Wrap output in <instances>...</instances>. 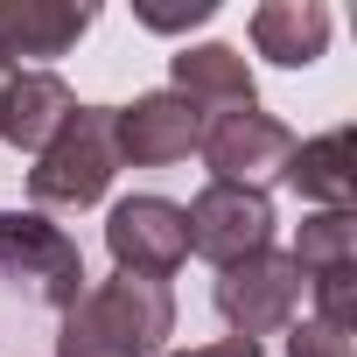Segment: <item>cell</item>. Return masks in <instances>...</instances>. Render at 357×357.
I'll use <instances>...</instances> for the list:
<instances>
[{
  "instance_id": "1",
  "label": "cell",
  "mask_w": 357,
  "mask_h": 357,
  "mask_svg": "<svg viewBox=\"0 0 357 357\" xmlns=\"http://www.w3.org/2000/svg\"><path fill=\"white\" fill-rule=\"evenodd\" d=\"M175 336V294L161 280H98L63 308L56 357H161Z\"/></svg>"
},
{
  "instance_id": "2",
  "label": "cell",
  "mask_w": 357,
  "mask_h": 357,
  "mask_svg": "<svg viewBox=\"0 0 357 357\" xmlns=\"http://www.w3.org/2000/svg\"><path fill=\"white\" fill-rule=\"evenodd\" d=\"M119 175V147H112V105H77L56 140L36 154L29 168V197L56 204V211H84L105 197V183Z\"/></svg>"
},
{
  "instance_id": "3",
  "label": "cell",
  "mask_w": 357,
  "mask_h": 357,
  "mask_svg": "<svg viewBox=\"0 0 357 357\" xmlns=\"http://www.w3.org/2000/svg\"><path fill=\"white\" fill-rule=\"evenodd\" d=\"M0 273L29 280L36 301L50 308H70L91 280H84V252L63 225H50L43 211H8L0 218Z\"/></svg>"
},
{
  "instance_id": "4",
  "label": "cell",
  "mask_w": 357,
  "mask_h": 357,
  "mask_svg": "<svg viewBox=\"0 0 357 357\" xmlns=\"http://www.w3.org/2000/svg\"><path fill=\"white\" fill-rule=\"evenodd\" d=\"M183 225H190V252H197V259H211L218 273L273 245V204H266V190L204 183V190L183 204Z\"/></svg>"
},
{
  "instance_id": "5",
  "label": "cell",
  "mask_w": 357,
  "mask_h": 357,
  "mask_svg": "<svg viewBox=\"0 0 357 357\" xmlns=\"http://www.w3.org/2000/svg\"><path fill=\"white\" fill-rule=\"evenodd\" d=\"M211 301H218V315L231 322V336L259 343V336H273V329H287V322L301 315V266H294L287 252L266 245V252L225 266Z\"/></svg>"
},
{
  "instance_id": "6",
  "label": "cell",
  "mask_w": 357,
  "mask_h": 357,
  "mask_svg": "<svg viewBox=\"0 0 357 357\" xmlns=\"http://www.w3.org/2000/svg\"><path fill=\"white\" fill-rule=\"evenodd\" d=\"M105 252L126 280H161L190 259V225H183V204L168 197H119L105 211Z\"/></svg>"
},
{
  "instance_id": "7",
  "label": "cell",
  "mask_w": 357,
  "mask_h": 357,
  "mask_svg": "<svg viewBox=\"0 0 357 357\" xmlns=\"http://www.w3.org/2000/svg\"><path fill=\"white\" fill-rule=\"evenodd\" d=\"M211 183H231V190H266L273 175H287V154H294V133L273 119V112H218L204 119V140H197Z\"/></svg>"
},
{
  "instance_id": "8",
  "label": "cell",
  "mask_w": 357,
  "mask_h": 357,
  "mask_svg": "<svg viewBox=\"0 0 357 357\" xmlns=\"http://www.w3.org/2000/svg\"><path fill=\"white\" fill-rule=\"evenodd\" d=\"M204 140V105H190L183 91H140L133 105H112V147L119 168H168V161H190Z\"/></svg>"
},
{
  "instance_id": "9",
  "label": "cell",
  "mask_w": 357,
  "mask_h": 357,
  "mask_svg": "<svg viewBox=\"0 0 357 357\" xmlns=\"http://www.w3.org/2000/svg\"><path fill=\"white\" fill-rule=\"evenodd\" d=\"M168 91H183L190 105H218V112H252L259 105V84H252V63L245 50L231 43H183L168 56Z\"/></svg>"
},
{
  "instance_id": "10",
  "label": "cell",
  "mask_w": 357,
  "mask_h": 357,
  "mask_svg": "<svg viewBox=\"0 0 357 357\" xmlns=\"http://www.w3.org/2000/svg\"><path fill=\"white\" fill-rule=\"evenodd\" d=\"M98 22V8H70V0H0V63L22 56H63L70 43H84Z\"/></svg>"
},
{
  "instance_id": "11",
  "label": "cell",
  "mask_w": 357,
  "mask_h": 357,
  "mask_svg": "<svg viewBox=\"0 0 357 357\" xmlns=\"http://www.w3.org/2000/svg\"><path fill=\"white\" fill-rule=\"evenodd\" d=\"M70 112H77V91L56 70H15L8 98H0V140L22 147V154H43Z\"/></svg>"
},
{
  "instance_id": "12",
  "label": "cell",
  "mask_w": 357,
  "mask_h": 357,
  "mask_svg": "<svg viewBox=\"0 0 357 357\" xmlns=\"http://www.w3.org/2000/svg\"><path fill=\"white\" fill-rule=\"evenodd\" d=\"M287 183H294L301 204H315V211H350V204H357V133H350V126H329V133H315V140H294Z\"/></svg>"
},
{
  "instance_id": "13",
  "label": "cell",
  "mask_w": 357,
  "mask_h": 357,
  "mask_svg": "<svg viewBox=\"0 0 357 357\" xmlns=\"http://www.w3.org/2000/svg\"><path fill=\"white\" fill-rule=\"evenodd\" d=\"M329 8L322 0H266L252 8V50L280 70H308L322 50H329Z\"/></svg>"
},
{
  "instance_id": "14",
  "label": "cell",
  "mask_w": 357,
  "mask_h": 357,
  "mask_svg": "<svg viewBox=\"0 0 357 357\" xmlns=\"http://www.w3.org/2000/svg\"><path fill=\"white\" fill-rule=\"evenodd\" d=\"M287 259L301 266V287H308V280H329V273H357V218H350V211H315V218H301Z\"/></svg>"
},
{
  "instance_id": "15",
  "label": "cell",
  "mask_w": 357,
  "mask_h": 357,
  "mask_svg": "<svg viewBox=\"0 0 357 357\" xmlns=\"http://www.w3.org/2000/svg\"><path fill=\"white\" fill-rule=\"evenodd\" d=\"M287 357H350V336L315 322V315H301V322H287Z\"/></svg>"
},
{
  "instance_id": "16",
  "label": "cell",
  "mask_w": 357,
  "mask_h": 357,
  "mask_svg": "<svg viewBox=\"0 0 357 357\" xmlns=\"http://www.w3.org/2000/svg\"><path fill=\"white\" fill-rule=\"evenodd\" d=\"M211 15H218V0H190V8H140V29L175 36V29H197V22H211Z\"/></svg>"
},
{
  "instance_id": "17",
  "label": "cell",
  "mask_w": 357,
  "mask_h": 357,
  "mask_svg": "<svg viewBox=\"0 0 357 357\" xmlns=\"http://www.w3.org/2000/svg\"><path fill=\"white\" fill-rule=\"evenodd\" d=\"M161 357H266L259 343L245 336H218V343H190V350H161Z\"/></svg>"
},
{
  "instance_id": "18",
  "label": "cell",
  "mask_w": 357,
  "mask_h": 357,
  "mask_svg": "<svg viewBox=\"0 0 357 357\" xmlns=\"http://www.w3.org/2000/svg\"><path fill=\"white\" fill-rule=\"evenodd\" d=\"M8 84H15V63H0V98H8Z\"/></svg>"
}]
</instances>
